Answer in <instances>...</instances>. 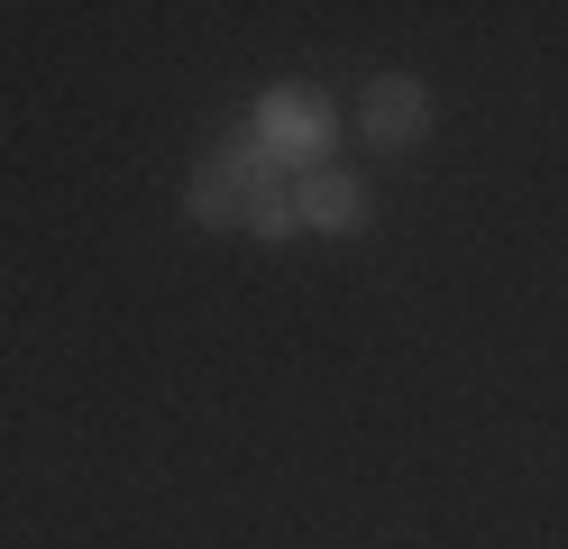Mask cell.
Masks as SVG:
<instances>
[{
	"instance_id": "6da1fadb",
	"label": "cell",
	"mask_w": 568,
	"mask_h": 549,
	"mask_svg": "<svg viewBox=\"0 0 568 549\" xmlns=\"http://www.w3.org/2000/svg\"><path fill=\"white\" fill-rule=\"evenodd\" d=\"M284 183H294V174H284L266 146L239 129V138H221V146L193 165V183H184V220H193V230H230V220H247L266 193H284Z\"/></svg>"
},
{
	"instance_id": "7a4b0ae2",
	"label": "cell",
	"mask_w": 568,
	"mask_h": 549,
	"mask_svg": "<svg viewBox=\"0 0 568 549\" xmlns=\"http://www.w3.org/2000/svg\"><path fill=\"white\" fill-rule=\"evenodd\" d=\"M247 138L266 146V156L284 165V174H312L331 156V138H339V120H331V101L312 92V83H275L266 101H257V120H247Z\"/></svg>"
},
{
	"instance_id": "3957f363",
	"label": "cell",
	"mask_w": 568,
	"mask_h": 549,
	"mask_svg": "<svg viewBox=\"0 0 568 549\" xmlns=\"http://www.w3.org/2000/svg\"><path fill=\"white\" fill-rule=\"evenodd\" d=\"M358 138H367V146H413V138H432V92H422L413 73H376V83L358 92Z\"/></svg>"
},
{
	"instance_id": "277c9868",
	"label": "cell",
	"mask_w": 568,
	"mask_h": 549,
	"mask_svg": "<svg viewBox=\"0 0 568 549\" xmlns=\"http://www.w3.org/2000/svg\"><path fill=\"white\" fill-rule=\"evenodd\" d=\"M294 220L303 230H367V183L339 165H312V174H294Z\"/></svg>"
},
{
	"instance_id": "5b68a950",
	"label": "cell",
	"mask_w": 568,
	"mask_h": 549,
	"mask_svg": "<svg viewBox=\"0 0 568 549\" xmlns=\"http://www.w3.org/2000/svg\"><path fill=\"white\" fill-rule=\"evenodd\" d=\"M303 220H294V183H284V193H266L257 211H247V238H294Z\"/></svg>"
}]
</instances>
